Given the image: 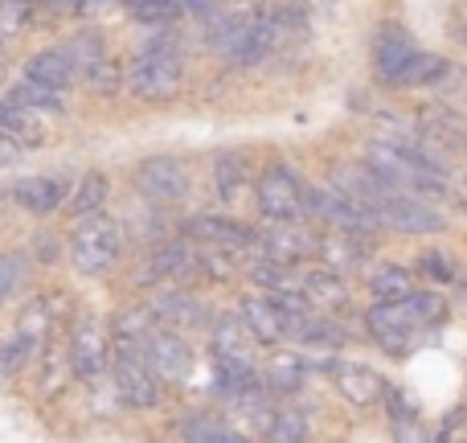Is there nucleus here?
<instances>
[{
    "label": "nucleus",
    "mask_w": 467,
    "mask_h": 443,
    "mask_svg": "<svg viewBox=\"0 0 467 443\" xmlns=\"http://www.w3.org/2000/svg\"><path fill=\"white\" fill-rule=\"evenodd\" d=\"M365 164L398 194H447L443 161L431 156L419 140L381 136L365 144Z\"/></svg>",
    "instance_id": "nucleus-1"
},
{
    "label": "nucleus",
    "mask_w": 467,
    "mask_h": 443,
    "mask_svg": "<svg viewBox=\"0 0 467 443\" xmlns=\"http://www.w3.org/2000/svg\"><path fill=\"white\" fill-rule=\"evenodd\" d=\"M181 82H185V62H181L177 37H172V33L148 37L128 66L131 95L148 99V103H169V99H177Z\"/></svg>",
    "instance_id": "nucleus-2"
},
{
    "label": "nucleus",
    "mask_w": 467,
    "mask_h": 443,
    "mask_svg": "<svg viewBox=\"0 0 467 443\" xmlns=\"http://www.w3.org/2000/svg\"><path fill=\"white\" fill-rule=\"evenodd\" d=\"M123 250V226L115 218H87L70 238V258L82 275H103Z\"/></svg>",
    "instance_id": "nucleus-3"
},
{
    "label": "nucleus",
    "mask_w": 467,
    "mask_h": 443,
    "mask_svg": "<svg viewBox=\"0 0 467 443\" xmlns=\"http://www.w3.org/2000/svg\"><path fill=\"white\" fill-rule=\"evenodd\" d=\"M111 370H115V386H119L123 403L128 406H156V398H161V374L148 365L144 349L136 345V341L119 337V345H115V357H111Z\"/></svg>",
    "instance_id": "nucleus-4"
},
{
    "label": "nucleus",
    "mask_w": 467,
    "mask_h": 443,
    "mask_svg": "<svg viewBox=\"0 0 467 443\" xmlns=\"http://www.w3.org/2000/svg\"><path fill=\"white\" fill-rule=\"evenodd\" d=\"M254 197H258V210H263L271 222H299L307 214L304 181H299L291 169H283V164H271V169L258 177Z\"/></svg>",
    "instance_id": "nucleus-5"
},
{
    "label": "nucleus",
    "mask_w": 467,
    "mask_h": 443,
    "mask_svg": "<svg viewBox=\"0 0 467 443\" xmlns=\"http://www.w3.org/2000/svg\"><path fill=\"white\" fill-rule=\"evenodd\" d=\"M140 349H144L148 365L161 374V382H185L193 374V349L172 332V324H148Z\"/></svg>",
    "instance_id": "nucleus-6"
},
{
    "label": "nucleus",
    "mask_w": 467,
    "mask_h": 443,
    "mask_svg": "<svg viewBox=\"0 0 467 443\" xmlns=\"http://www.w3.org/2000/svg\"><path fill=\"white\" fill-rule=\"evenodd\" d=\"M369 332L386 353L402 357V353L414 349V337L422 332V324L414 321L410 308H406L402 300H381V304L369 308Z\"/></svg>",
    "instance_id": "nucleus-7"
},
{
    "label": "nucleus",
    "mask_w": 467,
    "mask_h": 443,
    "mask_svg": "<svg viewBox=\"0 0 467 443\" xmlns=\"http://www.w3.org/2000/svg\"><path fill=\"white\" fill-rule=\"evenodd\" d=\"M136 189L156 206H172L189 194V173L177 156H148L136 169Z\"/></svg>",
    "instance_id": "nucleus-8"
},
{
    "label": "nucleus",
    "mask_w": 467,
    "mask_h": 443,
    "mask_svg": "<svg viewBox=\"0 0 467 443\" xmlns=\"http://www.w3.org/2000/svg\"><path fill=\"white\" fill-rule=\"evenodd\" d=\"M307 214H316V218H324L328 226H337V230H353V234H369L378 218H373L369 210H361V206L353 202V197H345L337 185L332 189H307Z\"/></svg>",
    "instance_id": "nucleus-9"
},
{
    "label": "nucleus",
    "mask_w": 467,
    "mask_h": 443,
    "mask_svg": "<svg viewBox=\"0 0 467 443\" xmlns=\"http://www.w3.org/2000/svg\"><path fill=\"white\" fill-rule=\"evenodd\" d=\"M373 218L389 230H402V234H435L443 230V218H439L431 206L419 202V194H389L386 202L373 210Z\"/></svg>",
    "instance_id": "nucleus-10"
},
{
    "label": "nucleus",
    "mask_w": 467,
    "mask_h": 443,
    "mask_svg": "<svg viewBox=\"0 0 467 443\" xmlns=\"http://www.w3.org/2000/svg\"><path fill=\"white\" fill-rule=\"evenodd\" d=\"M414 54H419V49H414L410 29H402V25H394V21L378 25V33H373V70H378V79L386 82V87H394L402 66L410 62Z\"/></svg>",
    "instance_id": "nucleus-11"
},
{
    "label": "nucleus",
    "mask_w": 467,
    "mask_h": 443,
    "mask_svg": "<svg viewBox=\"0 0 467 443\" xmlns=\"http://www.w3.org/2000/svg\"><path fill=\"white\" fill-rule=\"evenodd\" d=\"M422 148L439 161H451V156L467 153V120L447 107H435V111L422 115Z\"/></svg>",
    "instance_id": "nucleus-12"
},
{
    "label": "nucleus",
    "mask_w": 467,
    "mask_h": 443,
    "mask_svg": "<svg viewBox=\"0 0 467 443\" xmlns=\"http://www.w3.org/2000/svg\"><path fill=\"white\" fill-rule=\"evenodd\" d=\"M70 370L82 382H95L107 370V332L95 316H82L70 337Z\"/></svg>",
    "instance_id": "nucleus-13"
},
{
    "label": "nucleus",
    "mask_w": 467,
    "mask_h": 443,
    "mask_svg": "<svg viewBox=\"0 0 467 443\" xmlns=\"http://www.w3.org/2000/svg\"><path fill=\"white\" fill-rule=\"evenodd\" d=\"M254 247L263 250V258H275V263H287V267H296V263H304L307 255H316L320 250V242L312 238V234H304V230H296L291 222H275L271 230H263L254 238Z\"/></svg>",
    "instance_id": "nucleus-14"
},
{
    "label": "nucleus",
    "mask_w": 467,
    "mask_h": 443,
    "mask_svg": "<svg viewBox=\"0 0 467 443\" xmlns=\"http://www.w3.org/2000/svg\"><path fill=\"white\" fill-rule=\"evenodd\" d=\"M13 202L29 214H54L62 202H70V177H57V173H46V177H25L13 185Z\"/></svg>",
    "instance_id": "nucleus-15"
},
{
    "label": "nucleus",
    "mask_w": 467,
    "mask_h": 443,
    "mask_svg": "<svg viewBox=\"0 0 467 443\" xmlns=\"http://www.w3.org/2000/svg\"><path fill=\"white\" fill-rule=\"evenodd\" d=\"M189 234L202 242H213V247H226V250H246L254 247L258 234L250 226L234 222V218H218V214H202V218L189 222Z\"/></svg>",
    "instance_id": "nucleus-16"
},
{
    "label": "nucleus",
    "mask_w": 467,
    "mask_h": 443,
    "mask_svg": "<svg viewBox=\"0 0 467 443\" xmlns=\"http://www.w3.org/2000/svg\"><path fill=\"white\" fill-rule=\"evenodd\" d=\"M25 79L41 82V87H54V90H66L74 79H78V70H74L70 54L62 49H41V54H33L29 62H25Z\"/></svg>",
    "instance_id": "nucleus-17"
},
{
    "label": "nucleus",
    "mask_w": 467,
    "mask_h": 443,
    "mask_svg": "<svg viewBox=\"0 0 467 443\" xmlns=\"http://www.w3.org/2000/svg\"><path fill=\"white\" fill-rule=\"evenodd\" d=\"M242 321H246L250 337L263 341V345H275V341L287 337V321H283V312L271 304V296L266 300H258V296L242 300Z\"/></svg>",
    "instance_id": "nucleus-18"
},
{
    "label": "nucleus",
    "mask_w": 467,
    "mask_h": 443,
    "mask_svg": "<svg viewBox=\"0 0 467 443\" xmlns=\"http://www.w3.org/2000/svg\"><path fill=\"white\" fill-rule=\"evenodd\" d=\"M0 128L29 148L46 144V136H49L46 123H41V111H33V107H25V103H13V99L0 103Z\"/></svg>",
    "instance_id": "nucleus-19"
},
{
    "label": "nucleus",
    "mask_w": 467,
    "mask_h": 443,
    "mask_svg": "<svg viewBox=\"0 0 467 443\" xmlns=\"http://www.w3.org/2000/svg\"><path fill=\"white\" fill-rule=\"evenodd\" d=\"M337 386L357 406H369V403H378V395H386V382L369 365H337Z\"/></svg>",
    "instance_id": "nucleus-20"
},
{
    "label": "nucleus",
    "mask_w": 467,
    "mask_h": 443,
    "mask_svg": "<svg viewBox=\"0 0 467 443\" xmlns=\"http://www.w3.org/2000/svg\"><path fill=\"white\" fill-rule=\"evenodd\" d=\"M447 74H451V62H447L443 54H427V49H419V54L410 58V62L402 66V74H398L394 87H435V82H443Z\"/></svg>",
    "instance_id": "nucleus-21"
},
{
    "label": "nucleus",
    "mask_w": 467,
    "mask_h": 443,
    "mask_svg": "<svg viewBox=\"0 0 467 443\" xmlns=\"http://www.w3.org/2000/svg\"><path fill=\"white\" fill-rule=\"evenodd\" d=\"M304 296H307V304H316V308H324V312H337V308H345L348 304V288L340 283V275L332 271H307L304 275Z\"/></svg>",
    "instance_id": "nucleus-22"
},
{
    "label": "nucleus",
    "mask_w": 467,
    "mask_h": 443,
    "mask_svg": "<svg viewBox=\"0 0 467 443\" xmlns=\"http://www.w3.org/2000/svg\"><path fill=\"white\" fill-rule=\"evenodd\" d=\"M66 54H70L74 70H78V74H90V70H95V66L107 58L103 33H99V29H82V33H74V37L66 41Z\"/></svg>",
    "instance_id": "nucleus-23"
},
{
    "label": "nucleus",
    "mask_w": 467,
    "mask_h": 443,
    "mask_svg": "<svg viewBox=\"0 0 467 443\" xmlns=\"http://www.w3.org/2000/svg\"><path fill=\"white\" fill-rule=\"evenodd\" d=\"M263 378L275 395H291V390H299V382H304V362H299L296 353H275L271 362L263 365Z\"/></svg>",
    "instance_id": "nucleus-24"
},
{
    "label": "nucleus",
    "mask_w": 467,
    "mask_h": 443,
    "mask_svg": "<svg viewBox=\"0 0 467 443\" xmlns=\"http://www.w3.org/2000/svg\"><path fill=\"white\" fill-rule=\"evenodd\" d=\"M152 316L161 324H202V304L189 296H181V291H169V296H156L152 304Z\"/></svg>",
    "instance_id": "nucleus-25"
},
{
    "label": "nucleus",
    "mask_w": 467,
    "mask_h": 443,
    "mask_svg": "<svg viewBox=\"0 0 467 443\" xmlns=\"http://www.w3.org/2000/svg\"><path fill=\"white\" fill-rule=\"evenodd\" d=\"M107 177L103 173H90V177L78 181V189L70 194V214H78V218H95V214H103V202H107Z\"/></svg>",
    "instance_id": "nucleus-26"
},
{
    "label": "nucleus",
    "mask_w": 467,
    "mask_h": 443,
    "mask_svg": "<svg viewBox=\"0 0 467 443\" xmlns=\"http://www.w3.org/2000/svg\"><path fill=\"white\" fill-rule=\"evenodd\" d=\"M320 255L328 258L332 271H348V267H357L365 258V250L353 230H340V234H332V238H320Z\"/></svg>",
    "instance_id": "nucleus-27"
},
{
    "label": "nucleus",
    "mask_w": 467,
    "mask_h": 443,
    "mask_svg": "<svg viewBox=\"0 0 467 443\" xmlns=\"http://www.w3.org/2000/svg\"><path fill=\"white\" fill-rule=\"evenodd\" d=\"M13 103H25V107H33V111H66V90H54V87H41V82H33V79H21V87L13 90Z\"/></svg>",
    "instance_id": "nucleus-28"
},
{
    "label": "nucleus",
    "mask_w": 467,
    "mask_h": 443,
    "mask_svg": "<svg viewBox=\"0 0 467 443\" xmlns=\"http://www.w3.org/2000/svg\"><path fill=\"white\" fill-rule=\"evenodd\" d=\"M250 280H254L258 288H266V291H304V280H296L291 267L275 263V258H258V263L250 267Z\"/></svg>",
    "instance_id": "nucleus-29"
},
{
    "label": "nucleus",
    "mask_w": 467,
    "mask_h": 443,
    "mask_svg": "<svg viewBox=\"0 0 467 443\" xmlns=\"http://www.w3.org/2000/svg\"><path fill=\"white\" fill-rule=\"evenodd\" d=\"M197 263H202V258L193 255L189 242H164V247L152 255V271L156 275H189Z\"/></svg>",
    "instance_id": "nucleus-30"
},
{
    "label": "nucleus",
    "mask_w": 467,
    "mask_h": 443,
    "mask_svg": "<svg viewBox=\"0 0 467 443\" xmlns=\"http://www.w3.org/2000/svg\"><path fill=\"white\" fill-rule=\"evenodd\" d=\"M369 288L378 300H406L414 291V280L406 267H381V271H373Z\"/></svg>",
    "instance_id": "nucleus-31"
},
{
    "label": "nucleus",
    "mask_w": 467,
    "mask_h": 443,
    "mask_svg": "<svg viewBox=\"0 0 467 443\" xmlns=\"http://www.w3.org/2000/svg\"><path fill=\"white\" fill-rule=\"evenodd\" d=\"M213 181H218L222 197H234L242 185H246V156H238V153L218 156V164H213Z\"/></svg>",
    "instance_id": "nucleus-32"
},
{
    "label": "nucleus",
    "mask_w": 467,
    "mask_h": 443,
    "mask_svg": "<svg viewBox=\"0 0 467 443\" xmlns=\"http://www.w3.org/2000/svg\"><path fill=\"white\" fill-rule=\"evenodd\" d=\"M250 329L246 321H226L218 324V337H213V349H218V357H250Z\"/></svg>",
    "instance_id": "nucleus-33"
},
{
    "label": "nucleus",
    "mask_w": 467,
    "mask_h": 443,
    "mask_svg": "<svg viewBox=\"0 0 467 443\" xmlns=\"http://www.w3.org/2000/svg\"><path fill=\"white\" fill-rule=\"evenodd\" d=\"M185 443H246V439L234 436L226 423L197 415V419H189V423H185Z\"/></svg>",
    "instance_id": "nucleus-34"
},
{
    "label": "nucleus",
    "mask_w": 467,
    "mask_h": 443,
    "mask_svg": "<svg viewBox=\"0 0 467 443\" xmlns=\"http://www.w3.org/2000/svg\"><path fill=\"white\" fill-rule=\"evenodd\" d=\"M299 341H312V345H345V329L337 321H324V316H304V324L296 329Z\"/></svg>",
    "instance_id": "nucleus-35"
},
{
    "label": "nucleus",
    "mask_w": 467,
    "mask_h": 443,
    "mask_svg": "<svg viewBox=\"0 0 467 443\" xmlns=\"http://www.w3.org/2000/svg\"><path fill=\"white\" fill-rule=\"evenodd\" d=\"M307 423L299 411H279L271 423H266V439L271 443H304Z\"/></svg>",
    "instance_id": "nucleus-36"
},
{
    "label": "nucleus",
    "mask_w": 467,
    "mask_h": 443,
    "mask_svg": "<svg viewBox=\"0 0 467 443\" xmlns=\"http://www.w3.org/2000/svg\"><path fill=\"white\" fill-rule=\"evenodd\" d=\"M402 304L410 308V316L422 324V329H431V324H439V321L447 316V304H443L439 296H431V291H410Z\"/></svg>",
    "instance_id": "nucleus-37"
},
{
    "label": "nucleus",
    "mask_w": 467,
    "mask_h": 443,
    "mask_svg": "<svg viewBox=\"0 0 467 443\" xmlns=\"http://www.w3.org/2000/svg\"><path fill=\"white\" fill-rule=\"evenodd\" d=\"M33 21V0H0V37H16Z\"/></svg>",
    "instance_id": "nucleus-38"
},
{
    "label": "nucleus",
    "mask_w": 467,
    "mask_h": 443,
    "mask_svg": "<svg viewBox=\"0 0 467 443\" xmlns=\"http://www.w3.org/2000/svg\"><path fill=\"white\" fill-rule=\"evenodd\" d=\"M123 8H128L136 21H144V25H164V21H172V16L181 13L172 0H123Z\"/></svg>",
    "instance_id": "nucleus-39"
},
{
    "label": "nucleus",
    "mask_w": 467,
    "mask_h": 443,
    "mask_svg": "<svg viewBox=\"0 0 467 443\" xmlns=\"http://www.w3.org/2000/svg\"><path fill=\"white\" fill-rule=\"evenodd\" d=\"M87 82H90V90H95V95H115V90L128 82V74H123V66L115 62V58H103V62L87 74Z\"/></svg>",
    "instance_id": "nucleus-40"
},
{
    "label": "nucleus",
    "mask_w": 467,
    "mask_h": 443,
    "mask_svg": "<svg viewBox=\"0 0 467 443\" xmlns=\"http://www.w3.org/2000/svg\"><path fill=\"white\" fill-rule=\"evenodd\" d=\"M29 353H33V337H29V332H16V337L0 349V370H5V374L21 370V365L29 362Z\"/></svg>",
    "instance_id": "nucleus-41"
},
{
    "label": "nucleus",
    "mask_w": 467,
    "mask_h": 443,
    "mask_svg": "<svg viewBox=\"0 0 467 443\" xmlns=\"http://www.w3.org/2000/svg\"><path fill=\"white\" fill-rule=\"evenodd\" d=\"M419 267L431 275V280H439V283L455 280V267H451V258H447V255H439V250H427V255L419 258Z\"/></svg>",
    "instance_id": "nucleus-42"
},
{
    "label": "nucleus",
    "mask_w": 467,
    "mask_h": 443,
    "mask_svg": "<svg viewBox=\"0 0 467 443\" xmlns=\"http://www.w3.org/2000/svg\"><path fill=\"white\" fill-rule=\"evenodd\" d=\"M21 255H0V300L8 296V291L16 288V280H21Z\"/></svg>",
    "instance_id": "nucleus-43"
},
{
    "label": "nucleus",
    "mask_w": 467,
    "mask_h": 443,
    "mask_svg": "<svg viewBox=\"0 0 467 443\" xmlns=\"http://www.w3.org/2000/svg\"><path fill=\"white\" fill-rule=\"evenodd\" d=\"M394 431H398V443H431V436L422 431V423L414 419V415H406V419H394Z\"/></svg>",
    "instance_id": "nucleus-44"
},
{
    "label": "nucleus",
    "mask_w": 467,
    "mask_h": 443,
    "mask_svg": "<svg viewBox=\"0 0 467 443\" xmlns=\"http://www.w3.org/2000/svg\"><path fill=\"white\" fill-rule=\"evenodd\" d=\"M21 153H25V144L16 136H8L5 128H0V169H8V164H16L21 161Z\"/></svg>",
    "instance_id": "nucleus-45"
},
{
    "label": "nucleus",
    "mask_w": 467,
    "mask_h": 443,
    "mask_svg": "<svg viewBox=\"0 0 467 443\" xmlns=\"http://www.w3.org/2000/svg\"><path fill=\"white\" fill-rule=\"evenodd\" d=\"M172 5H177L181 13H197V16L210 13V0H172Z\"/></svg>",
    "instance_id": "nucleus-46"
},
{
    "label": "nucleus",
    "mask_w": 467,
    "mask_h": 443,
    "mask_svg": "<svg viewBox=\"0 0 467 443\" xmlns=\"http://www.w3.org/2000/svg\"><path fill=\"white\" fill-rule=\"evenodd\" d=\"M460 300L467 304V280H460Z\"/></svg>",
    "instance_id": "nucleus-47"
},
{
    "label": "nucleus",
    "mask_w": 467,
    "mask_h": 443,
    "mask_svg": "<svg viewBox=\"0 0 467 443\" xmlns=\"http://www.w3.org/2000/svg\"><path fill=\"white\" fill-rule=\"evenodd\" d=\"M460 37H463V46H467V25H460Z\"/></svg>",
    "instance_id": "nucleus-48"
},
{
    "label": "nucleus",
    "mask_w": 467,
    "mask_h": 443,
    "mask_svg": "<svg viewBox=\"0 0 467 443\" xmlns=\"http://www.w3.org/2000/svg\"><path fill=\"white\" fill-rule=\"evenodd\" d=\"M463 206H467V177H463Z\"/></svg>",
    "instance_id": "nucleus-49"
},
{
    "label": "nucleus",
    "mask_w": 467,
    "mask_h": 443,
    "mask_svg": "<svg viewBox=\"0 0 467 443\" xmlns=\"http://www.w3.org/2000/svg\"><path fill=\"white\" fill-rule=\"evenodd\" d=\"M431 443H443V436H431Z\"/></svg>",
    "instance_id": "nucleus-50"
}]
</instances>
